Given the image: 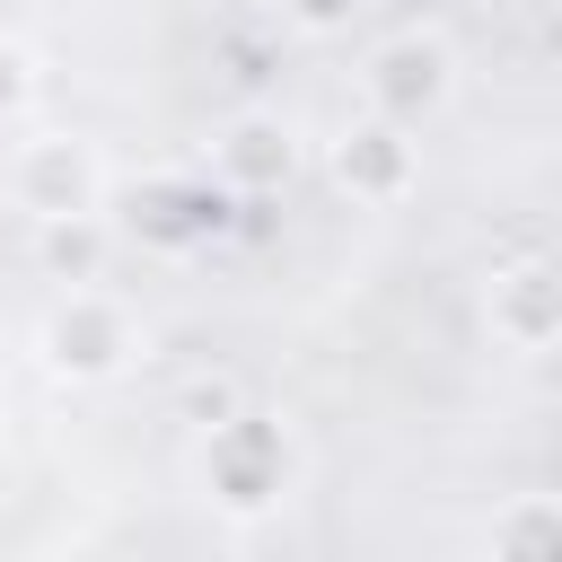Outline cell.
<instances>
[{"mask_svg": "<svg viewBox=\"0 0 562 562\" xmlns=\"http://www.w3.org/2000/svg\"><path fill=\"white\" fill-rule=\"evenodd\" d=\"M492 544H501V553H562V509H553V501H527V509H509V518L492 527Z\"/></svg>", "mask_w": 562, "mask_h": 562, "instance_id": "obj_9", "label": "cell"}, {"mask_svg": "<svg viewBox=\"0 0 562 562\" xmlns=\"http://www.w3.org/2000/svg\"><path fill=\"white\" fill-rule=\"evenodd\" d=\"M369 105L395 123H422L448 105V44L439 35H395L369 53Z\"/></svg>", "mask_w": 562, "mask_h": 562, "instance_id": "obj_4", "label": "cell"}, {"mask_svg": "<svg viewBox=\"0 0 562 562\" xmlns=\"http://www.w3.org/2000/svg\"><path fill=\"white\" fill-rule=\"evenodd\" d=\"M0 483H9V457H0Z\"/></svg>", "mask_w": 562, "mask_h": 562, "instance_id": "obj_12", "label": "cell"}, {"mask_svg": "<svg viewBox=\"0 0 562 562\" xmlns=\"http://www.w3.org/2000/svg\"><path fill=\"white\" fill-rule=\"evenodd\" d=\"M220 176L237 184V193H272L290 167H299V140H290V123L281 114H237L228 132H220Z\"/></svg>", "mask_w": 562, "mask_h": 562, "instance_id": "obj_7", "label": "cell"}, {"mask_svg": "<svg viewBox=\"0 0 562 562\" xmlns=\"http://www.w3.org/2000/svg\"><path fill=\"white\" fill-rule=\"evenodd\" d=\"M202 474H211V492H220L228 509H263V501H281V483H290V448H281V430H272L263 413H237V422H211Z\"/></svg>", "mask_w": 562, "mask_h": 562, "instance_id": "obj_2", "label": "cell"}, {"mask_svg": "<svg viewBox=\"0 0 562 562\" xmlns=\"http://www.w3.org/2000/svg\"><path fill=\"white\" fill-rule=\"evenodd\" d=\"M9 202L26 220H70V211H97L105 202V167L79 132H35L9 149Z\"/></svg>", "mask_w": 562, "mask_h": 562, "instance_id": "obj_1", "label": "cell"}, {"mask_svg": "<svg viewBox=\"0 0 562 562\" xmlns=\"http://www.w3.org/2000/svg\"><path fill=\"white\" fill-rule=\"evenodd\" d=\"M26 105H35V53L0 35V123H18Z\"/></svg>", "mask_w": 562, "mask_h": 562, "instance_id": "obj_10", "label": "cell"}, {"mask_svg": "<svg viewBox=\"0 0 562 562\" xmlns=\"http://www.w3.org/2000/svg\"><path fill=\"white\" fill-rule=\"evenodd\" d=\"M281 9H290L299 26H316V35H325V26H342V18L360 9V0H281Z\"/></svg>", "mask_w": 562, "mask_h": 562, "instance_id": "obj_11", "label": "cell"}, {"mask_svg": "<svg viewBox=\"0 0 562 562\" xmlns=\"http://www.w3.org/2000/svg\"><path fill=\"white\" fill-rule=\"evenodd\" d=\"M483 316L509 351H562V263H509L492 281Z\"/></svg>", "mask_w": 562, "mask_h": 562, "instance_id": "obj_6", "label": "cell"}, {"mask_svg": "<svg viewBox=\"0 0 562 562\" xmlns=\"http://www.w3.org/2000/svg\"><path fill=\"white\" fill-rule=\"evenodd\" d=\"M334 176H342V193H360V202H404L413 176H422V158H413V123H395V114L351 123V132L334 140Z\"/></svg>", "mask_w": 562, "mask_h": 562, "instance_id": "obj_5", "label": "cell"}, {"mask_svg": "<svg viewBox=\"0 0 562 562\" xmlns=\"http://www.w3.org/2000/svg\"><path fill=\"white\" fill-rule=\"evenodd\" d=\"M35 228H44V263L88 281V263H97V211H70V220H35Z\"/></svg>", "mask_w": 562, "mask_h": 562, "instance_id": "obj_8", "label": "cell"}, {"mask_svg": "<svg viewBox=\"0 0 562 562\" xmlns=\"http://www.w3.org/2000/svg\"><path fill=\"white\" fill-rule=\"evenodd\" d=\"M44 360H53L61 378H114V369L132 360V316H123L114 299H97V290H70V299L44 316Z\"/></svg>", "mask_w": 562, "mask_h": 562, "instance_id": "obj_3", "label": "cell"}]
</instances>
